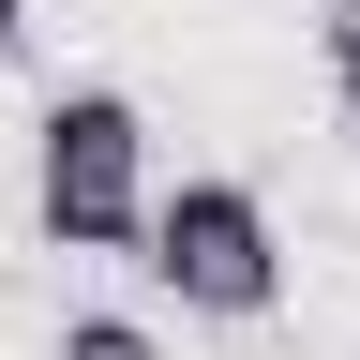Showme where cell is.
<instances>
[{"label": "cell", "instance_id": "6da1fadb", "mask_svg": "<svg viewBox=\"0 0 360 360\" xmlns=\"http://www.w3.org/2000/svg\"><path fill=\"white\" fill-rule=\"evenodd\" d=\"M150 120L135 90H45L30 120V210L60 255H150Z\"/></svg>", "mask_w": 360, "mask_h": 360}, {"label": "cell", "instance_id": "7a4b0ae2", "mask_svg": "<svg viewBox=\"0 0 360 360\" xmlns=\"http://www.w3.org/2000/svg\"><path fill=\"white\" fill-rule=\"evenodd\" d=\"M150 285L180 300V315H210V330H255V315H285V225H270V195L255 180H165L150 195Z\"/></svg>", "mask_w": 360, "mask_h": 360}, {"label": "cell", "instance_id": "3957f363", "mask_svg": "<svg viewBox=\"0 0 360 360\" xmlns=\"http://www.w3.org/2000/svg\"><path fill=\"white\" fill-rule=\"evenodd\" d=\"M60 360H165V330H150V315H75Z\"/></svg>", "mask_w": 360, "mask_h": 360}, {"label": "cell", "instance_id": "277c9868", "mask_svg": "<svg viewBox=\"0 0 360 360\" xmlns=\"http://www.w3.org/2000/svg\"><path fill=\"white\" fill-rule=\"evenodd\" d=\"M315 60H330V90H360V0H330V15H315Z\"/></svg>", "mask_w": 360, "mask_h": 360}, {"label": "cell", "instance_id": "5b68a950", "mask_svg": "<svg viewBox=\"0 0 360 360\" xmlns=\"http://www.w3.org/2000/svg\"><path fill=\"white\" fill-rule=\"evenodd\" d=\"M15 45H30V0H0V60H15Z\"/></svg>", "mask_w": 360, "mask_h": 360}, {"label": "cell", "instance_id": "8992f818", "mask_svg": "<svg viewBox=\"0 0 360 360\" xmlns=\"http://www.w3.org/2000/svg\"><path fill=\"white\" fill-rule=\"evenodd\" d=\"M330 105H345V135H360V90H330Z\"/></svg>", "mask_w": 360, "mask_h": 360}]
</instances>
